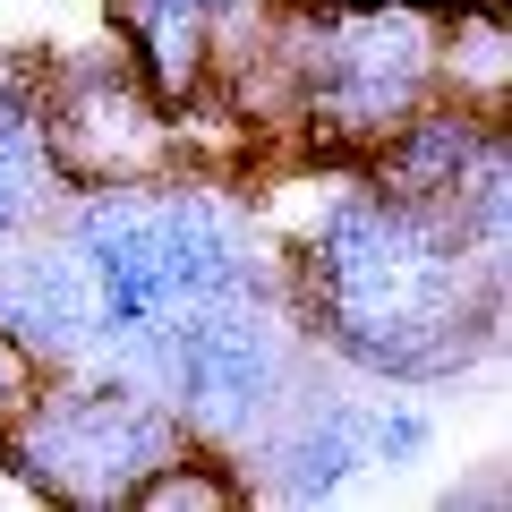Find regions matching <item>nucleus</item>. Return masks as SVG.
<instances>
[{
	"instance_id": "nucleus-14",
	"label": "nucleus",
	"mask_w": 512,
	"mask_h": 512,
	"mask_svg": "<svg viewBox=\"0 0 512 512\" xmlns=\"http://www.w3.org/2000/svg\"><path fill=\"white\" fill-rule=\"evenodd\" d=\"M0 504H18V478H9V470H0Z\"/></svg>"
},
{
	"instance_id": "nucleus-13",
	"label": "nucleus",
	"mask_w": 512,
	"mask_h": 512,
	"mask_svg": "<svg viewBox=\"0 0 512 512\" xmlns=\"http://www.w3.org/2000/svg\"><path fill=\"white\" fill-rule=\"evenodd\" d=\"M154 9H188V18H214V26H248V18H265V9H282V0H154Z\"/></svg>"
},
{
	"instance_id": "nucleus-2",
	"label": "nucleus",
	"mask_w": 512,
	"mask_h": 512,
	"mask_svg": "<svg viewBox=\"0 0 512 512\" xmlns=\"http://www.w3.org/2000/svg\"><path fill=\"white\" fill-rule=\"evenodd\" d=\"M52 222L69 231V248L94 274L103 342L128 325H154V316L205 308V299L291 291L282 282V239L256 205V188L205 171L197 154L137 171V180H86L60 197Z\"/></svg>"
},
{
	"instance_id": "nucleus-8",
	"label": "nucleus",
	"mask_w": 512,
	"mask_h": 512,
	"mask_svg": "<svg viewBox=\"0 0 512 512\" xmlns=\"http://www.w3.org/2000/svg\"><path fill=\"white\" fill-rule=\"evenodd\" d=\"M495 154H512L504 111H478V103H461V94H427V103L410 111L376 154H359V171H367V180H384L393 197L461 205V197H470V180L495 163Z\"/></svg>"
},
{
	"instance_id": "nucleus-12",
	"label": "nucleus",
	"mask_w": 512,
	"mask_h": 512,
	"mask_svg": "<svg viewBox=\"0 0 512 512\" xmlns=\"http://www.w3.org/2000/svg\"><path fill=\"white\" fill-rule=\"evenodd\" d=\"M35 384H43V367L26 359V350L9 342V333H0V427H9V419L26 410V393H35Z\"/></svg>"
},
{
	"instance_id": "nucleus-3",
	"label": "nucleus",
	"mask_w": 512,
	"mask_h": 512,
	"mask_svg": "<svg viewBox=\"0 0 512 512\" xmlns=\"http://www.w3.org/2000/svg\"><path fill=\"white\" fill-rule=\"evenodd\" d=\"M94 367L163 393L171 419L188 427V444L231 461L256 427L299 393V376L316 367L308 333H299L291 291H256V299H205V308L128 325L94 350Z\"/></svg>"
},
{
	"instance_id": "nucleus-9",
	"label": "nucleus",
	"mask_w": 512,
	"mask_h": 512,
	"mask_svg": "<svg viewBox=\"0 0 512 512\" xmlns=\"http://www.w3.org/2000/svg\"><path fill=\"white\" fill-rule=\"evenodd\" d=\"M60 197H69V171L43 120V52H0V239L52 222Z\"/></svg>"
},
{
	"instance_id": "nucleus-1",
	"label": "nucleus",
	"mask_w": 512,
	"mask_h": 512,
	"mask_svg": "<svg viewBox=\"0 0 512 512\" xmlns=\"http://www.w3.org/2000/svg\"><path fill=\"white\" fill-rule=\"evenodd\" d=\"M274 239L299 333L350 384L444 393L504 342L512 248H487L453 205L393 197L359 163H325L308 222H274Z\"/></svg>"
},
{
	"instance_id": "nucleus-5",
	"label": "nucleus",
	"mask_w": 512,
	"mask_h": 512,
	"mask_svg": "<svg viewBox=\"0 0 512 512\" xmlns=\"http://www.w3.org/2000/svg\"><path fill=\"white\" fill-rule=\"evenodd\" d=\"M43 120H52L69 188L137 180V171H163L188 154V128L154 103L120 52H43Z\"/></svg>"
},
{
	"instance_id": "nucleus-10",
	"label": "nucleus",
	"mask_w": 512,
	"mask_h": 512,
	"mask_svg": "<svg viewBox=\"0 0 512 512\" xmlns=\"http://www.w3.org/2000/svg\"><path fill=\"white\" fill-rule=\"evenodd\" d=\"M248 504V487H239V470L222 453H205V444H188V453H171L163 470L146 478V487L128 495V512H239Z\"/></svg>"
},
{
	"instance_id": "nucleus-7",
	"label": "nucleus",
	"mask_w": 512,
	"mask_h": 512,
	"mask_svg": "<svg viewBox=\"0 0 512 512\" xmlns=\"http://www.w3.org/2000/svg\"><path fill=\"white\" fill-rule=\"evenodd\" d=\"M0 333L43 367H94V342H103V299H94L86 256L69 248L60 222H35V231L0 239Z\"/></svg>"
},
{
	"instance_id": "nucleus-4",
	"label": "nucleus",
	"mask_w": 512,
	"mask_h": 512,
	"mask_svg": "<svg viewBox=\"0 0 512 512\" xmlns=\"http://www.w3.org/2000/svg\"><path fill=\"white\" fill-rule=\"evenodd\" d=\"M171 453H188V427L171 419V402L111 367L43 376L26 410L0 427V470L18 478V495L69 512H128V495Z\"/></svg>"
},
{
	"instance_id": "nucleus-6",
	"label": "nucleus",
	"mask_w": 512,
	"mask_h": 512,
	"mask_svg": "<svg viewBox=\"0 0 512 512\" xmlns=\"http://www.w3.org/2000/svg\"><path fill=\"white\" fill-rule=\"evenodd\" d=\"M231 470L248 487V504L256 495L265 504H333V495H350L367 478V393H350L342 367L316 359L291 402L231 453Z\"/></svg>"
},
{
	"instance_id": "nucleus-11",
	"label": "nucleus",
	"mask_w": 512,
	"mask_h": 512,
	"mask_svg": "<svg viewBox=\"0 0 512 512\" xmlns=\"http://www.w3.org/2000/svg\"><path fill=\"white\" fill-rule=\"evenodd\" d=\"M436 453V410L402 384H367V470H419Z\"/></svg>"
}]
</instances>
